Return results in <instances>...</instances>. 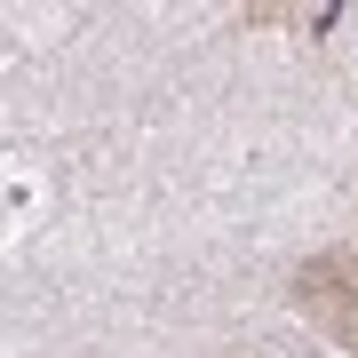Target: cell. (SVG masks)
Returning a JSON list of instances; mask_svg holds the SVG:
<instances>
[{"label":"cell","instance_id":"1","mask_svg":"<svg viewBox=\"0 0 358 358\" xmlns=\"http://www.w3.org/2000/svg\"><path fill=\"white\" fill-rule=\"evenodd\" d=\"M294 310H303L327 343H343L358 358V239L327 247V255H310L294 271Z\"/></svg>","mask_w":358,"mask_h":358}]
</instances>
